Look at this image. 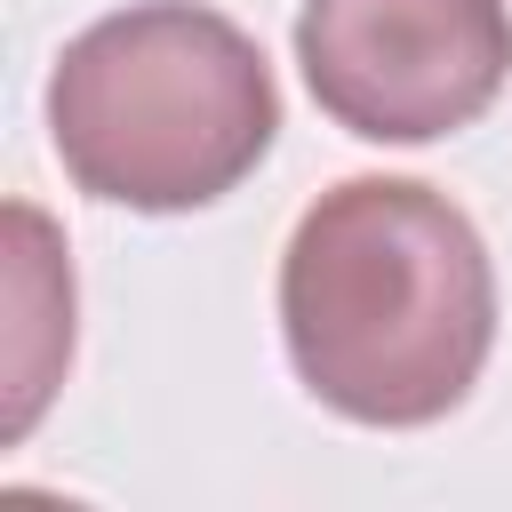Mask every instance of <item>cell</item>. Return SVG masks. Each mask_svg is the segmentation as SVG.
I'll return each mask as SVG.
<instances>
[{
    "label": "cell",
    "instance_id": "6da1fadb",
    "mask_svg": "<svg viewBox=\"0 0 512 512\" xmlns=\"http://www.w3.org/2000/svg\"><path fill=\"white\" fill-rule=\"evenodd\" d=\"M280 336L320 408L384 432L440 424L496 344L488 240L416 176H344L288 232Z\"/></svg>",
    "mask_w": 512,
    "mask_h": 512
},
{
    "label": "cell",
    "instance_id": "7a4b0ae2",
    "mask_svg": "<svg viewBox=\"0 0 512 512\" xmlns=\"http://www.w3.org/2000/svg\"><path fill=\"white\" fill-rule=\"evenodd\" d=\"M280 128L264 48L200 0H136L64 40L48 136L88 200L184 216L224 200Z\"/></svg>",
    "mask_w": 512,
    "mask_h": 512
},
{
    "label": "cell",
    "instance_id": "3957f363",
    "mask_svg": "<svg viewBox=\"0 0 512 512\" xmlns=\"http://www.w3.org/2000/svg\"><path fill=\"white\" fill-rule=\"evenodd\" d=\"M296 64L336 128L368 144H432L504 96L512 0H304Z\"/></svg>",
    "mask_w": 512,
    "mask_h": 512
}]
</instances>
